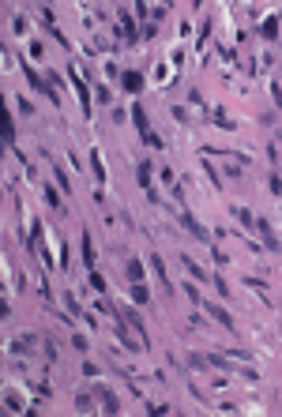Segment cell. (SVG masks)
<instances>
[{
    "mask_svg": "<svg viewBox=\"0 0 282 417\" xmlns=\"http://www.w3.org/2000/svg\"><path fill=\"white\" fill-rule=\"evenodd\" d=\"M181 218H184V226H188V229H192V233H196V237L203 241V245H211V233H207V229H203V226H200V222H196V218H192V215H181Z\"/></svg>",
    "mask_w": 282,
    "mask_h": 417,
    "instance_id": "5",
    "label": "cell"
},
{
    "mask_svg": "<svg viewBox=\"0 0 282 417\" xmlns=\"http://www.w3.org/2000/svg\"><path fill=\"white\" fill-rule=\"evenodd\" d=\"M98 395H102V406H105V413H117V399H113V391L98 387Z\"/></svg>",
    "mask_w": 282,
    "mask_h": 417,
    "instance_id": "9",
    "label": "cell"
},
{
    "mask_svg": "<svg viewBox=\"0 0 282 417\" xmlns=\"http://www.w3.org/2000/svg\"><path fill=\"white\" fill-rule=\"evenodd\" d=\"M184 267H188V275H192V278H207V271H200L196 263H192V256H184Z\"/></svg>",
    "mask_w": 282,
    "mask_h": 417,
    "instance_id": "12",
    "label": "cell"
},
{
    "mask_svg": "<svg viewBox=\"0 0 282 417\" xmlns=\"http://www.w3.org/2000/svg\"><path fill=\"white\" fill-rule=\"evenodd\" d=\"M121 83H124V91H128V94H139V91H143V75H139V72H124Z\"/></svg>",
    "mask_w": 282,
    "mask_h": 417,
    "instance_id": "3",
    "label": "cell"
},
{
    "mask_svg": "<svg viewBox=\"0 0 282 417\" xmlns=\"http://www.w3.org/2000/svg\"><path fill=\"white\" fill-rule=\"evenodd\" d=\"M233 211H237V218H241V222H245V226H256V218H252V215H248V211H245V207H233Z\"/></svg>",
    "mask_w": 282,
    "mask_h": 417,
    "instance_id": "16",
    "label": "cell"
},
{
    "mask_svg": "<svg viewBox=\"0 0 282 417\" xmlns=\"http://www.w3.org/2000/svg\"><path fill=\"white\" fill-rule=\"evenodd\" d=\"M124 275H128V282H139V278H143V267H139V263H135V259H132V263H128V271H124Z\"/></svg>",
    "mask_w": 282,
    "mask_h": 417,
    "instance_id": "11",
    "label": "cell"
},
{
    "mask_svg": "<svg viewBox=\"0 0 282 417\" xmlns=\"http://www.w3.org/2000/svg\"><path fill=\"white\" fill-rule=\"evenodd\" d=\"M132 297H135V301H139V305H147V289H143L139 282H132Z\"/></svg>",
    "mask_w": 282,
    "mask_h": 417,
    "instance_id": "13",
    "label": "cell"
},
{
    "mask_svg": "<svg viewBox=\"0 0 282 417\" xmlns=\"http://www.w3.org/2000/svg\"><path fill=\"white\" fill-rule=\"evenodd\" d=\"M139 184H143V192H147L151 199H158V196L151 192V162H139Z\"/></svg>",
    "mask_w": 282,
    "mask_h": 417,
    "instance_id": "6",
    "label": "cell"
},
{
    "mask_svg": "<svg viewBox=\"0 0 282 417\" xmlns=\"http://www.w3.org/2000/svg\"><path fill=\"white\" fill-rule=\"evenodd\" d=\"M278 34V19H267L264 23V38H275Z\"/></svg>",
    "mask_w": 282,
    "mask_h": 417,
    "instance_id": "15",
    "label": "cell"
},
{
    "mask_svg": "<svg viewBox=\"0 0 282 417\" xmlns=\"http://www.w3.org/2000/svg\"><path fill=\"white\" fill-rule=\"evenodd\" d=\"M94 94H98V102H102V105H109V91H105V86H94Z\"/></svg>",
    "mask_w": 282,
    "mask_h": 417,
    "instance_id": "18",
    "label": "cell"
},
{
    "mask_svg": "<svg viewBox=\"0 0 282 417\" xmlns=\"http://www.w3.org/2000/svg\"><path fill=\"white\" fill-rule=\"evenodd\" d=\"M68 79H72V86H75V94H79V102H83V113H91V91H87V83H83V75H79V72H72V68H68Z\"/></svg>",
    "mask_w": 282,
    "mask_h": 417,
    "instance_id": "1",
    "label": "cell"
},
{
    "mask_svg": "<svg viewBox=\"0 0 282 417\" xmlns=\"http://www.w3.org/2000/svg\"><path fill=\"white\" fill-rule=\"evenodd\" d=\"M91 162H94V173H98V181H105V169H102V158H98V154H94Z\"/></svg>",
    "mask_w": 282,
    "mask_h": 417,
    "instance_id": "19",
    "label": "cell"
},
{
    "mask_svg": "<svg viewBox=\"0 0 282 417\" xmlns=\"http://www.w3.org/2000/svg\"><path fill=\"white\" fill-rule=\"evenodd\" d=\"M75 410H94V402H91V395H79V399H75Z\"/></svg>",
    "mask_w": 282,
    "mask_h": 417,
    "instance_id": "14",
    "label": "cell"
},
{
    "mask_svg": "<svg viewBox=\"0 0 282 417\" xmlns=\"http://www.w3.org/2000/svg\"><path fill=\"white\" fill-rule=\"evenodd\" d=\"M79 241H83V259H87V267H94V241H91V233H83Z\"/></svg>",
    "mask_w": 282,
    "mask_h": 417,
    "instance_id": "7",
    "label": "cell"
},
{
    "mask_svg": "<svg viewBox=\"0 0 282 417\" xmlns=\"http://www.w3.org/2000/svg\"><path fill=\"white\" fill-rule=\"evenodd\" d=\"M256 226H260V233H264L267 248H278V241H275V233H271V226H267V222H256Z\"/></svg>",
    "mask_w": 282,
    "mask_h": 417,
    "instance_id": "10",
    "label": "cell"
},
{
    "mask_svg": "<svg viewBox=\"0 0 282 417\" xmlns=\"http://www.w3.org/2000/svg\"><path fill=\"white\" fill-rule=\"evenodd\" d=\"M4 406H8V410H23V402H19L15 395H8V399H4Z\"/></svg>",
    "mask_w": 282,
    "mask_h": 417,
    "instance_id": "17",
    "label": "cell"
},
{
    "mask_svg": "<svg viewBox=\"0 0 282 417\" xmlns=\"http://www.w3.org/2000/svg\"><path fill=\"white\" fill-rule=\"evenodd\" d=\"M132 121H135V128H139L143 139H147V135H154L151 124H147V113H143V105H132Z\"/></svg>",
    "mask_w": 282,
    "mask_h": 417,
    "instance_id": "2",
    "label": "cell"
},
{
    "mask_svg": "<svg viewBox=\"0 0 282 417\" xmlns=\"http://www.w3.org/2000/svg\"><path fill=\"white\" fill-rule=\"evenodd\" d=\"M203 305H207V312H211V316H215V319H218V323H222V327H226V331H233V316L226 312V308H218V305H211V301H203Z\"/></svg>",
    "mask_w": 282,
    "mask_h": 417,
    "instance_id": "4",
    "label": "cell"
},
{
    "mask_svg": "<svg viewBox=\"0 0 282 417\" xmlns=\"http://www.w3.org/2000/svg\"><path fill=\"white\" fill-rule=\"evenodd\" d=\"M124 319H128V323H132V331H139V342H147V335H143V319L135 316L132 308H128V312H124Z\"/></svg>",
    "mask_w": 282,
    "mask_h": 417,
    "instance_id": "8",
    "label": "cell"
}]
</instances>
